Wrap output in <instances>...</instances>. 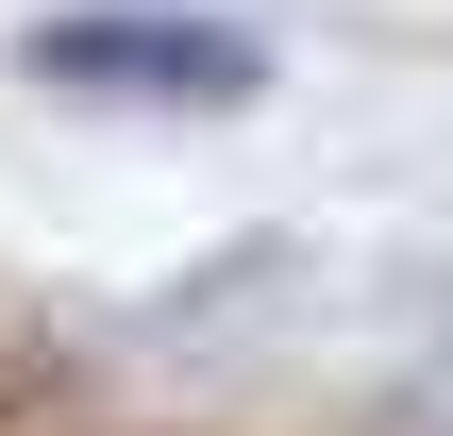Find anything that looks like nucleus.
<instances>
[{
    "instance_id": "1",
    "label": "nucleus",
    "mask_w": 453,
    "mask_h": 436,
    "mask_svg": "<svg viewBox=\"0 0 453 436\" xmlns=\"http://www.w3.org/2000/svg\"><path fill=\"white\" fill-rule=\"evenodd\" d=\"M17 67H34V84H84V101H202V118L269 84V50H252L235 17H185V0H84V17H34Z\"/></svg>"
}]
</instances>
